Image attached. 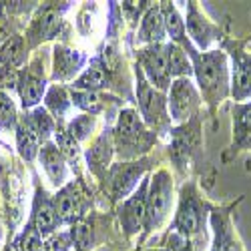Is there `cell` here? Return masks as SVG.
Listing matches in <instances>:
<instances>
[{
  "mask_svg": "<svg viewBox=\"0 0 251 251\" xmlns=\"http://www.w3.org/2000/svg\"><path fill=\"white\" fill-rule=\"evenodd\" d=\"M153 251H167V249H153Z\"/></svg>",
  "mask_w": 251,
  "mask_h": 251,
  "instance_id": "37",
  "label": "cell"
},
{
  "mask_svg": "<svg viewBox=\"0 0 251 251\" xmlns=\"http://www.w3.org/2000/svg\"><path fill=\"white\" fill-rule=\"evenodd\" d=\"M203 225H205V205L199 201L193 185H185L175 215L177 235H181L183 239H197L203 233Z\"/></svg>",
  "mask_w": 251,
  "mask_h": 251,
  "instance_id": "5",
  "label": "cell"
},
{
  "mask_svg": "<svg viewBox=\"0 0 251 251\" xmlns=\"http://www.w3.org/2000/svg\"><path fill=\"white\" fill-rule=\"evenodd\" d=\"M183 49L189 52L193 75L197 78L199 91L203 99L209 102V107H217V104L231 95V85H229V67H227V56L221 50H209L199 52L193 49L191 43H185Z\"/></svg>",
  "mask_w": 251,
  "mask_h": 251,
  "instance_id": "1",
  "label": "cell"
},
{
  "mask_svg": "<svg viewBox=\"0 0 251 251\" xmlns=\"http://www.w3.org/2000/svg\"><path fill=\"white\" fill-rule=\"evenodd\" d=\"M82 62H85V56L78 50L56 45L54 47V78L67 80V78L75 76L80 71Z\"/></svg>",
  "mask_w": 251,
  "mask_h": 251,
  "instance_id": "22",
  "label": "cell"
},
{
  "mask_svg": "<svg viewBox=\"0 0 251 251\" xmlns=\"http://www.w3.org/2000/svg\"><path fill=\"white\" fill-rule=\"evenodd\" d=\"M161 12H163V20H165V30L169 34L171 43L183 47L187 43V30H185V20L179 14V10L175 8L173 2H159Z\"/></svg>",
  "mask_w": 251,
  "mask_h": 251,
  "instance_id": "23",
  "label": "cell"
},
{
  "mask_svg": "<svg viewBox=\"0 0 251 251\" xmlns=\"http://www.w3.org/2000/svg\"><path fill=\"white\" fill-rule=\"evenodd\" d=\"M147 159H139L135 163H119L111 169V195L113 199H123L131 193L141 175L147 171Z\"/></svg>",
  "mask_w": 251,
  "mask_h": 251,
  "instance_id": "11",
  "label": "cell"
},
{
  "mask_svg": "<svg viewBox=\"0 0 251 251\" xmlns=\"http://www.w3.org/2000/svg\"><path fill=\"white\" fill-rule=\"evenodd\" d=\"M40 145H45L43 139H40L34 123L30 119V113L20 117L18 119V125H16V147H18V153L25 161H32L38 153H40Z\"/></svg>",
  "mask_w": 251,
  "mask_h": 251,
  "instance_id": "16",
  "label": "cell"
},
{
  "mask_svg": "<svg viewBox=\"0 0 251 251\" xmlns=\"http://www.w3.org/2000/svg\"><path fill=\"white\" fill-rule=\"evenodd\" d=\"M73 104L82 109L87 115H99L102 111V99L97 93H85V91H75L73 93Z\"/></svg>",
  "mask_w": 251,
  "mask_h": 251,
  "instance_id": "31",
  "label": "cell"
},
{
  "mask_svg": "<svg viewBox=\"0 0 251 251\" xmlns=\"http://www.w3.org/2000/svg\"><path fill=\"white\" fill-rule=\"evenodd\" d=\"M8 32H6V26H4V20H2V14H0V47H2L6 40H8Z\"/></svg>",
  "mask_w": 251,
  "mask_h": 251,
  "instance_id": "36",
  "label": "cell"
},
{
  "mask_svg": "<svg viewBox=\"0 0 251 251\" xmlns=\"http://www.w3.org/2000/svg\"><path fill=\"white\" fill-rule=\"evenodd\" d=\"M231 97L237 104H243L251 99V54L239 47H231Z\"/></svg>",
  "mask_w": 251,
  "mask_h": 251,
  "instance_id": "10",
  "label": "cell"
},
{
  "mask_svg": "<svg viewBox=\"0 0 251 251\" xmlns=\"http://www.w3.org/2000/svg\"><path fill=\"white\" fill-rule=\"evenodd\" d=\"M25 38L23 36H10L6 43L0 47V62L2 67L16 69L25 62Z\"/></svg>",
  "mask_w": 251,
  "mask_h": 251,
  "instance_id": "26",
  "label": "cell"
},
{
  "mask_svg": "<svg viewBox=\"0 0 251 251\" xmlns=\"http://www.w3.org/2000/svg\"><path fill=\"white\" fill-rule=\"evenodd\" d=\"M58 215L54 209V201L49 199V195L45 193V189H36V197L32 203V217H30V225L40 233V237L50 235L54 229L58 227Z\"/></svg>",
  "mask_w": 251,
  "mask_h": 251,
  "instance_id": "14",
  "label": "cell"
},
{
  "mask_svg": "<svg viewBox=\"0 0 251 251\" xmlns=\"http://www.w3.org/2000/svg\"><path fill=\"white\" fill-rule=\"evenodd\" d=\"M16 251H45V245H43V237H40V233L36 231V229L28 223V227L23 231V235H20L16 239Z\"/></svg>",
  "mask_w": 251,
  "mask_h": 251,
  "instance_id": "34",
  "label": "cell"
},
{
  "mask_svg": "<svg viewBox=\"0 0 251 251\" xmlns=\"http://www.w3.org/2000/svg\"><path fill=\"white\" fill-rule=\"evenodd\" d=\"M95 131V117L93 115H87L82 113L78 117H75L69 127H67V133L76 141V143H82L85 139H89V135Z\"/></svg>",
  "mask_w": 251,
  "mask_h": 251,
  "instance_id": "29",
  "label": "cell"
},
{
  "mask_svg": "<svg viewBox=\"0 0 251 251\" xmlns=\"http://www.w3.org/2000/svg\"><path fill=\"white\" fill-rule=\"evenodd\" d=\"M149 183L151 181L147 177L141 179V183L135 189V193L127 201H123V205L119 209V219H121V225H123V229H125V233H127V235H135V233H139L141 227H145Z\"/></svg>",
  "mask_w": 251,
  "mask_h": 251,
  "instance_id": "8",
  "label": "cell"
},
{
  "mask_svg": "<svg viewBox=\"0 0 251 251\" xmlns=\"http://www.w3.org/2000/svg\"><path fill=\"white\" fill-rule=\"evenodd\" d=\"M211 225H213V235H215L211 251H241L239 243L233 235L231 221H229V215L225 211H213Z\"/></svg>",
  "mask_w": 251,
  "mask_h": 251,
  "instance_id": "21",
  "label": "cell"
},
{
  "mask_svg": "<svg viewBox=\"0 0 251 251\" xmlns=\"http://www.w3.org/2000/svg\"><path fill=\"white\" fill-rule=\"evenodd\" d=\"M107 137H100L97 143H95V147L89 151V163H91V169L93 171H100V169H107V163H109V157H111V151H107V149H111L109 145H107Z\"/></svg>",
  "mask_w": 251,
  "mask_h": 251,
  "instance_id": "32",
  "label": "cell"
},
{
  "mask_svg": "<svg viewBox=\"0 0 251 251\" xmlns=\"http://www.w3.org/2000/svg\"><path fill=\"white\" fill-rule=\"evenodd\" d=\"M199 145V123L191 119L189 123L181 125L179 129L173 131V143H171V157L179 167H183L191 159L193 151Z\"/></svg>",
  "mask_w": 251,
  "mask_h": 251,
  "instance_id": "13",
  "label": "cell"
},
{
  "mask_svg": "<svg viewBox=\"0 0 251 251\" xmlns=\"http://www.w3.org/2000/svg\"><path fill=\"white\" fill-rule=\"evenodd\" d=\"M107 82H109V76H107L104 67L93 65L75 80V89L76 91H85V93H97V91L107 87Z\"/></svg>",
  "mask_w": 251,
  "mask_h": 251,
  "instance_id": "25",
  "label": "cell"
},
{
  "mask_svg": "<svg viewBox=\"0 0 251 251\" xmlns=\"http://www.w3.org/2000/svg\"><path fill=\"white\" fill-rule=\"evenodd\" d=\"M30 119H32V123H34V127H36L40 139H43V143H49V137L54 133V121H52V117L49 115V111L43 109V107H36V109L30 113Z\"/></svg>",
  "mask_w": 251,
  "mask_h": 251,
  "instance_id": "33",
  "label": "cell"
},
{
  "mask_svg": "<svg viewBox=\"0 0 251 251\" xmlns=\"http://www.w3.org/2000/svg\"><path fill=\"white\" fill-rule=\"evenodd\" d=\"M0 67H2V62H0Z\"/></svg>",
  "mask_w": 251,
  "mask_h": 251,
  "instance_id": "38",
  "label": "cell"
},
{
  "mask_svg": "<svg viewBox=\"0 0 251 251\" xmlns=\"http://www.w3.org/2000/svg\"><path fill=\"white\" fill-rule=\"evenodd\" d=\"M45 102H47V111H52V115L56 117V119H62L67 115V111H69V107H71V99H69V95H67V91L62 89V87H52L49 93H47V97H45Z\"/></svg>",
  "mask_w": 251,
  "mask_h": 251,
  "instance_id": "28",
  "label": "cell"
},
{
  "mask_svg": "<svg viewBox=\"0 0 251 251\" xmlns=\"http://www.w3.org/2000/svg\"><path fill=\"white\" fill-rule=\"evenodd\" d=\"M58 26H60V10L58 6L54 4H45L40 6L32 25L28 28V34H26V40H28V47H36L38 43L43 40L54 36L58 32Z\"/></svg>",
  "mask_w": 251,
  "mask_h": 251,
  "instance_id": "12",
  "label": "cell"
},
{
  "mask_svg": "<svg viewBox=\"0 0 251 251\" xmlns=\"http://www.w3.org/2000/svg\"><path fill=\"white\" fill-rule=\"evenodd\" d=\"M173 201V179L167 169H161L153 175L149 183L147 195V217H145V229L155 231L163 225V221L169 215Z\"/></svg>",
  "mask_w": 251,
  "mask_h": 251,
  "instance_id": "4",
  "label": "cell"
},
{
  "mask_svg": "<svg viewBox=\"0 0 251 251\" xmlns=\"http://www.w3.org/2000/svg\"><path fill=\"white\" fill-rule=\"evenodd\" d=\"M113 141L117 157L127 163L129 159H139L153 147L155 133L147 129V125L139 119L137 111L125 109L119 115L117 127L113 131Z\"/></svg>",
  "mask_w": 251,
  "mask_h": 251,
  "instance_id": "2",
  "label": "cell"
},
{
  "mask_svg": "<svg viewBox=\"0 0 251 251\" xmlns=\"http://www.w3.org/2000/svg\"><path fill=\"white\" fill-rule=\"evenodd\" d=\"M137 67L143 71L149 85L157 91L165 93L171 89V73L169 62H167V50L165 45H149L139 50L137 54Z\"/></svg>",
  "mask_w": 251,
  "mask_h": 251,
  "instance_id": "7",
  "label": "cell"
},
{
  "mask_svg": "<svg viewBox=\"0 0 251 251\" xmlns=\"http://www.w3.org/2000/svg\"><path fill=\"white\" fill-rule=\"evenodd\" d=\"M38 157H40V163H43L50 183L54 187H60L67 179V163L69 161H67L65 155H62V151L58 149V145L45 143L43 149H40V153H38Z\"/></svg>",
  "mask_w": 251,
  "mask_h": 251,
  "instance_id": "18",
  "label": "cell"
},
{
  "mask_svg": "<svg viewBox=\"0 0 251 251\" xmlns=\"http://www.w3.org/2000/svg\"><path fill=\"white\" fill-rule=\"evenodd\" d=\"M167 30H165V20H163V12L159 4H151L145 10L143 18H141V28L137 34V40L143 45H163Z\"/></svg>",
  "mask_w": 251,
  "mask_h": 251,
  "instance_id": "17",
  "label": "cell"
},
{
  "mask_svg": "<svg viewBox=\"0 0 251 251\" xmlns=\"http://www.w3.org/2000/svg\"><path fill=\"white\" fill-rule=\"evenodd\" d=\"M167 50V62H169V73L171 78H189L193 75V65L187 50L175 43L165 45Z\"/></svg>",
  "mask_w": 251,
  "mask_h": 251,
  "instance_id": "24",
  "label": "cell"
},
{
  "mask_svg": "<svg viewBox=\"0 0 251 251\" xmlns=\"http://www.w3.org/2000/svg\"><path fill=\"white\" fill-rule=\"evenodd\" d=\"M135 75H137V102L143 115V123L151 127L153 133L159 135L171 133V115L167 111L169 102H167L165 93L151 87L139 67H135Z\"/></svg>",
  "mask_w": 251,
  "mask_h": 251,
  "instance_id": "3",
  "label": "cell"
},
{
  "mask_svg": "<svg viewBox=\"0 0 251 251\" xmlns=\"http://www.w3.org/2000/svg\"><path fill=\"white\" fill-rule=\"evenodd\" d=\"M18 125V115H16V104L10 99L8 93L0 91V129H12Z\"/></svg>",
  "mask_w": 251,
  "mask_h": 251,
  "instance_id": "30",
  "label": "cell"
},
{
  "mask_svg": "<svg viewBox=\"0 0 251 251\" xmlns=\"http://www.w3.org/2000/svg\"><path fill=\"white\" fill-rule=\"evenodd\" d=\"M167 102H169L171 121L185 125L193 117H197L201 97H199V91L195 89V85L191 82V78H175L171 82Z\"/></svg>",
  "mask_w": 251,
  "mask_h": 251,
  "instance_id": "6",
  "label": "cell"
},
{
  "mask_svg": "<svg viewBox=\"0 0 251 251\" xmlns=\"http://www.w3.org/2000/svg\"><path fill=\"white\" fill-rule=\"evenodd\" d=\"M71 237H73V243H76L80 249H91L93 243H95L93 229H91L87 223H76V225H73Z\"/></svg>",
  "mask_w": 251,
  "mask_h": 251,
  "instance_id": "35",
  "label": "cell"
},
{
  "mask_svg": "<svg viewBox=\"0 0 251 251\" xmlns=\"http://www.w3.org/2000/svg\"><path fill=\"white\" fill-rule=\"evenodd\" d=\"M54 209L60 223H75L82 213V193L76 183H69L56 193Z\"/></svg>",
  "mask_w": 251,
  "mask_h": 251,
  "instance_id": "15",
  "label": "cell"
},
{
  "mask_svg": "<svg viewBox=\"0 0 251 251\" xmlns=\"http://www.w3.org/2000/svg\"><path fill=\"white\" fill-rule=\"evenodd\" d=\"M56 145L58 149L62 151V155L67 157V161L73 165V169L78 171V165H80V149H78V143L67 133V129H56Z\"/></svg>",
  "mask_w": 251,
  "mask_h": 251,
  "instance_id": "27",
  "label": "cell"
},
{
  "mask_svg": "<svg viewBox=\"0 0 251 251\" xmlns=\"http://www.w3.org/2000/svg\"><path fill=\"white\" fill-rule=\"evenodd\" d=\"M185 30L189 32L191 40L203 50L209 49L213 40L221 38L219 26H215L197 6V2H187V18H185Z\"/></svg>",
  "mask_w": 251,
  "mask_h": 251,
  "instance_id": "9",
  "label": "cell"
},
{
  "mask_svg": "<svg viewBox=\"0 0 251 251\" xmlns=\"http://www.w3.org/2000/svg\"><path fill=\"white\" fill-rule=\"evenodd\" d=\"M18 95H20V102H23L25 109H32L43 100L45 89H47V80L32 73V71H23L18 76Z\"/></svg>",
  "mask_w": 251,
  "mask_h": 251,
  "instance_id": "20",
  "label": "cell"
},
{
  "mask_svg": "<svg viewBox=\"0 0 251 251\" xmlns=\"http://www.w3.org/2000/svg\"><path fill=\"white\" fill-rule=\"evenodd\" d=\"M235 153L251 151V102L233 107V147Z\"/></svg>",
  "mask_w": 251,
  "mask_h": 251,
  "instance_id": "19",
  "label": "cell"
}]
</instances>
